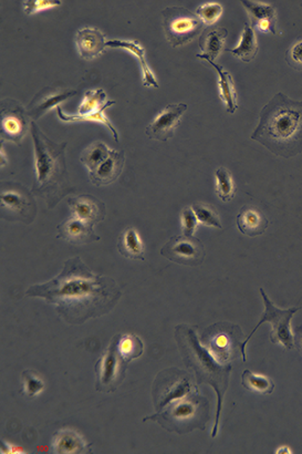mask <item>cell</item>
<instances>
[{"instance_id":"4fadbf2b","label":"cell","mask_w":302,"mask_h":454,"mask_svg":"<svg viewBox=\"0 0 302 454\" xmlns=\"http://www.w3.org/2000/svg\"><path fill=\"white\" fill-rule=\"evenodd\" d=\"M187 105L176 103L169 105L158 114V117L147 125L145 133L150 139L166 142L175 134L176 129L181 125L182 117L187 111Z\"/></svg>"},{"instance_id":"484cf974","label":"cell","mask_w":302,"mask_h":454,"mask_svg":"<svg viewBox=\"0 0 302 454\" xmlns=\"http://www.w3.org/2000/svg\"><path fill=\"white\" fill-rule=\"evenodd\" d=\"M229 52L240 60H243L244 63H250L256 57L258 52V41L252 25L245 23L239 45Z\"/></svg>"},{"instance_id":"f546056e","label":"cell","mask_w":302,"mask_h":454,"mask_svg":"<svg viewBox=\"0 0 302 454\" xmlns=\"http://www.w3.org/2000/svg\"><path fill=\"white\" fill-rule=\"evenodd\" d=\"M241 385L245 389L257 392L260 395H270L274 389V381L271 380L270 378L257 375L249 369L243 372Z\"/></svg>"},{"instance_id":"ab89813d","label":"cell","mask_w":302,"mask_h":454,"mask_svg":"<svg viewBox=\"0 0 302 454\" xmlns=\"http://www.w3.org/2000/svg\"><path fill=\"white\" fill-rule=\"evenodd\" d=\"M294 345H296V346L299 347V349L302 352V327L296 328V335H294Z\"/></svg>"},{"instance_id":"f35d334b","label":"cell","mask_w":302,"mask_h":454,"mask_svg":"<svg viewBox=\"0 0 302 454\" xmlns=\"http://www.w3.org/2000/svg\"><path fill=\"white\" fill-rule=\"evenodd\" d=\"M182 225H183L184 235L194 236L197 228L198 219L193 208H184L182 212Z\"/></svg>"},{"instance_id":"7a4b0ae2","label":"cell","mask_w":302,"mask_h":454,"mask_svg":"<svg viewBox=\"0 0 302 454\" xmlns=\"http://www.w3.org/2000/svg\"><path fill=\"white\" fill-rule=\"evenodd\" d=\"M252 140L283 159L301 153L302 101L276 94L260 111Z\"/></svg>"},{"instance_id":"d4e9b609","label":"cell","mask_w":302,"mask_h":454,"mask_svg":"<svg viewBox=\"0 0 302 454\" xmlns=\"http://www.w3.org/2000/svg\"><path fill=\"white\" fill-rule=\"evenodd\" d=\"M227 34L228 32L225 28H217L204 32L199 39V47L204 54H197V58H201L205 61L206 60L214 61L224 50Z\"/></svg>"},{"instance_id":"5bb4252c","label":"cell","mask_w":302,"mask_h":454,"mask_svg":"<svg viewBox=\"0 0 302 454\" xmlns=\"http://www.w3.org/2000/svg\"><path fill=\"white\" fill-rule=\"evenodd\" d=\"M234 328L235 325L216 324L207 329L205 347L221 363H229L234 356L235 345L239 343V338L235 337L233 332Z\"/></svg>"},{"instance_id":"2e32d148","label":"cell","mask_w":302,"mask_h":454,"mask_svg":"<svg viewBox=\"0 0 302 454\" xmlns=\"http://www.w3.org/2000/svg\"><path fill=\"white\" fill-rule=\"evenodd\" d=\"M68 204L74 217L88 221L90 224L94 225L105 221L107 216L105 203L90 194H81L71 197Z\"/></svg>"},{"instance_id":"1f68e13d","label":"cell","mask_w":302,"mask_h":454,"mask_svg":"<svg viewBox=\"0 0 302 454\" xmlns=\"http://www.w3.org/2000/svg\"><path fill=\"white\" fill-rule=\"evenodd\" d=\"M215 176H216L215 192L218 197L223 202L232 201L236 193V186L230 171L227 170L226 168L217 169L215 172Z\"/></svg>"},{"instance_id":"f1b7e54d","label":"cell","mask_w":302,"mask_h":454,"mask_svg":"<svg viewBox=\"0 0 302 454\" xmlns=\"http://www.w3.org/2000/svg\"><path fill=\"white\" fill-rule=\"evenodd\" d=\"M110 107H112V105H107V107L102 109V110L98 111L96 114H88V116H76V114L70 116V114H65V112H63V109H61L60 105L56 109V110H57L58 117L63 120V121H65V122H74V121H94V122L102 123V125L107 127V130L110 131L116 142H119V133H118V131L114 128V125L109 121V119L105 117V111L110 108Z\"/></svg>"},{"instance_id":"603a6c76","label":"cell","mask_w":302,"mask_h":454,"mask_svg":"<svg viewBox=\"0 0 302 454\" xmlns=\"http://www.w3.org/2000/svg\"><path fill=\"white\" fill-rule=\"evenodd\" d=\"M118 250L123 257L132 261H144L145 248L139 233L134 227L122 232L118 241Z\"/></svg>"},{"instance_id":"277c9868","label":"cell","mask_w":302,"mask_h":454,"mask_svg":"<svg viewBox=\"0 0 302 454\" xmlns=\"http://www.w3.org/2000/svg\"><path fill=\"white\" fill-rule=\"evenodd\" d=\"M175 338L178 348L181 350L184 363L187 368L195 372L198 383H208L217 395V410L213 429L212 437L217 435L218 424L223 407L224 395L228 388L229 375L232 366L229 363H221L215 359L206 347L198 340L195 330L185 325L175 328Z\"/></svg>"},{"instance_id":"ffe728a7","label":"cell","mask_w":302,"mask_h":454,"mask_svg":"<svg viewBox=\"0 0 302 454\" xmlns=\"http://www.w3.org/2000/svg\"><path fill=\"white\" fill-rule=\"evenodd\" d=\"M238 230L249 237L263 235L268 227V219L259 210L246 205L236 219Z\"/></svg>"},{"instance_id":"7402d4cb","label":"cell","mask_w":302,"mask_h":454,"mask_svg":"<svg viewBox=\"0 0 302 454\" xmlns=\"http://www.w3.org/2000/svg\"><path fill=\"white\" fill-rule=\"evenodd\" d=\"M54 452L59 454L85 453L89 452V443L78 432L60 430L54 439Z\"/></svg>"},{"instance_id":"e575fe53","label":"cell","mask_w":302,"mask_h":454,"mask_svg":"<svg viewBox=\"0 0 302 454\" xmlns=\"http://www.w3.org/2000/svg\"><path fill=\"white\" fill-rule=\"evenodd\" d=\"M23 392L28 398L37 397L45 390V382L34 370H25L23 372Z\"/></svg>"},{"instance_id":"4dcf8cb0","label":"cell","mask_w":302,"mask_h":454,"mask_svg":"<svg viewBox=\"0 0 302 454\" xmlns=\"http://www.w3.org/2000/svg\"><path fill=\"white\" fill-rule=\"evenodd\" d=\"M118 350L122 359L129 363L143 354L144 346L138 336L127 334V335H120Z\"/></svg>"},{"instance_id":"836d02e7","label":"cell","mask_w":302,"mask_h":454,"mask_svg":"<svg viewBox=\"0 0 302 454\" xmlns=\"http://www.w3.org/2000/svg\"><path fill=\"white\" fill-rule=\"evenodd\" d=\"M198 221L206 226L217 227L219 230L223 228L219 215L215 210L214 206L205 203H194L192 206Z\"/></svg>"},{"instance_id":"52a82bcc","label":"cell","mask_w":302,"mask_h":454,"mask_svg":"<svg viewBox=\"0 0 302 454\" xmlns=\"http://www.w3.org/2000/svg\"><path fill=\"white\" fill-rule=\"evenodd\" d=\"M1 208L6 219H17L30 224L37 215V204L32 192L14 182L1 184Z\"/></svg>"},{"instance_id":"d590c367","label":"cell","mask_w":302,"mask_h":454,"mask_svg":"<svg viewBox=\"0 0 302 454\" xmlns=\"http://www.w3.org/2000/svg\"><path fill=\"white\" fill-rule=\"evenodd\" d=\"M223 12V7L219 3H207L198 7L196 14L204 25L211 26V25L217 23L218 19L222 17Z\"/></svg>"},{"instance_id":"30bf717a","label":"cell","mask_w":302,"mask_h":454,"mask_svg":"<svg viewBox=\"0 0 302 454\" xmlns=\"http://www.w3.org/2000/svg\"><path fill=\"white\" fill-rule=\"evenodd\" d=\"M120 335L114 337L96 365V390L112 392L123 380L127 363L122 359L118 350Z\"/></svg>"},{"instance_id":"7c38bea8","label":"cell","mask_w":302,"mask_h":454,"mask_svg":"<svg viewBox=\"0 0 302 454\" xmlns=\"http://www.w3.org/2000/svg\"><path fill=\"white\" fill-rule=\"evenodd\" d=\"M28 114L14 100H3L1 103V138L20 144L28 130Z\"/></svg>"},{"instance_id":"d6a6232c","label":"cell","mask_w":302,"mask_h":454,"mask_svg":"<svg viewBox=\"0 0 302 454\" xmlns=\"http://www.w3.org/2000/svg\"><path fill=\"white\" fill-rule=\"evenodd\" d=\"M245 8L248 10L249 14L252 16V23L257 26L260 23H270L271 25L276 23V9L270 5L256 3V1H241Z\"/></svg>"},{"instance_id":"74e56055","label":"cell","mask_w":302,"mask_h":454,"mask_svg":"<svg viewBox=\"0 0 302 454\" xmlns=\"http://www.w3.org/2000/svg\"><path fill=\"white\" fill-rule=\"evenodd\" d=\"M61 5L59 0H27L23 1V8L25 14H34L36 12H43L45 9L54 8Z\"/></svg>"},{"instance_id":"e0dca14e","label":"cell","mask_w":302,"mask_h":454,"mask_svg":"<svg viewBox=\"0 0 302 454\" xmlns=\"http://www.w3.org/2000/svg\"><path fill=\"white\" fill-rule=\"evenodd\" d=\"M57 239H65L71 244L85 245L91 241H99L100 236L94 232V224L72 216L71 219L58 225Z\"/></svg>"},{"instance_id":"3957f363","label":"cell","mask_w":302,"mask_h":454,"mask_svg":"<svg viewBox=\"0 0 302 454\" xmlns=\"http://www.w3.org/2000/svg\"><path fill=\"white\" fill-rule=\"evenodd\" d=\"M36 156V183L32 194L43 197L54 208L70 193V180L65 162L67 142L56 143L43 133L37 123H30Z\"/></svg>"},{"instance_id":"83f0119b","label":"cell","mask_w":302,"mask_h":454,"mask_svg":"<svg viewBox=\"0 0 302 454\" xmlns=\"http://www.w3.org/2000/svg\"><path fill=\"white\" fill-rule=\"evenodd\" d=\"M111 149L107 148L101 141H96L89 145L81 153V162L88 169L89 173L94 172L99 165L105 162L107 156L110 155Z\"/></svg>"},{"instance_id":"8fae6325","label":"cell","mask_w":302,"mask_h":454,"mask_svg":"<svg viewBox=\"0 0 302 454\" xmlns=\"http://www.w3.org/2000/svg\"><path fill=\"white\" fill-rule=\"evenodd\" d=\"M161 255L169 261L184 266L195 267L205 259V247L195 236H173L162 247Z\"/></svg>"},{"instance_id":"cb8c5ba5","label":"cell","mask_w":302,"mask_h":454,"mask_svg":"<svg viewBox=\"0 0 302 454\" xmlns=\"http://www.w3.org/2000/svg\"><path fill=\"white\" fill-rule=\"evenodd\" d=\"M206 61L217 72L218 77H219V80H218L219 94H221L222 101L226 105L227 112L230 114H234L235 111L238 109V101L237 92L235 89L232 74L226 70H224L223 67L215 61H212V60H206Z\"/></svg>"},{"instance_id":"8d00e7d4","label":"cell","mask_w":302,"mask_h":454,"mask_svg":"<svg viewBox=\"0 0 302 454\" xmlns=\"http://www.w3.org/2000/svg\"><path fill=\"white\" fill-rule=\"evenodd\" d=\"M285 61L294 70L302 72V38L296 40L285 54Z\"/></svg>"},{"instance_id":"60d3db41","label":"cell","mask_w":302,"mask_h":454,"mask_svg":"<svg viewBox=\"0 0 302 454\" xmlns=\"http://www.w3.org/2000/svg\"><path fill=\"white\" fill-rule=\"evenodd\" d=\"M276 453L280 454V453H292V451L291 450H289L288 446H281V448H278L277 451H276Z\"/></svg>"},{"instance_id":"ba28073f","label":"cell","mask_w":302,"mask_h":454,"mask_svg":"<svg viewBox=\"0 0 302 454\" xmlns=\"http://www.w3.org/2000/svg\"><path fill=\"white\" fill-rule=\"evenodd\" d=\"M196 392L189 398L184 397L177 399L176 402H171L170 407L165 412H158V415L153 417L145 418L147 420H156L158 419V423L167 422L172 424L167 429L169 431L175 432H189L193 429L197 428L194 424V421L201 420L202 403L199 402V397H196Z\"/></svg>"},{"instance_id":"9a60e30c","label":"cell","mask_w":302,"mask_h":454,"mask_svg":"<svg viewBox=\"0 0 302 454\" xmlns=\"http://www.w3.org/2000/svg\"><path fill=\"white\" fill-rule=\"evenodd\" d=\"M76 91L61 87H48L40 91L39 94L32 99L27 108V114L34 120L43 117L52 108L57 109L60 103L69 98L76 96Z\"/></svg>"},{"instance_id":"4316f807","label":"cell","mask_w":302,"mask_h":454,"mask_svg":"<svg viewBox=\"0 0 302 454\" xmlns=\"http://www.w3.org/2000/svg\"><path fill=\"white\" fill-rule=\"evenodd\" d=\"M114 101H107V94L102 89L89 90L85 92V98L80 105L76 116H88L96 114L107 105H114Z\"/></svg>"},{"instance_id":"6da1fadb","label":"cell","mask_w":302,"mask_h":454,"mask_svg":"<svg viewBox=\"0 0 302 454\" xmlns=\"http://www.w3.org/2000/svg\"><path fill=\"white\" fill-rule=\"evenodd\" d=\"M122 292L116 281L94 274L80 257L65 261L59 275L45 284L32 285L25 292L54 305L70 325H82L114 310Z\"/></svg>"},{"instance_id":"8992f818","label":"cell","mask_w":302,"mask_h":454,"mask_svg":"<svg viewBox=\"0 0 302 454\" xmlns=\"http://www.w3.org/2000/svg\"><path fill=\"white\" fill-rule=\"evenodd\" d=\"M162 18L164 32L173 48L191 43L204 26L197 14L184 7H167L162 12Z\"/></svg>"},{"instance_id":"d6986e66","label":"cell","mask_w":302,"mask_h":454,"mask_svg":"<svg viewBox=\"0 0 302 454\" xmlns=\"http://www.w3.org/2000/svg\"><path fill=\"white\" fill-rule=\"evenodd\" d=\"M76 43L80 56L85 60L99 57L107 47L105 34H102L99 29L89 27L80 29L79 32H76Z\"/></svg>"},{"instance_id":"44dd1931","label":"cell","mask_w":302,"mask_h":454,"mask_svg":"<svg viewBox=\"0 0 302 454\" xmlns=\"http://www.w3.org/2000/svg\"><path fill=\"white\" fill-rule=\"evenodd\" d=\"M107 47L111 48H122L125 49L127 52L134 54L139 59L140 65H141L142 72H143V85L145 87H152V88L158 89V80L155 76L153 74L152 69L147 63L145 59V50L138 41H130V40H110L107 41Z\"/></svg>"},{"instance_id":"9c48e42d","label":"cell","mask_w":302,"mask_h":454,"mask_svg":"<svg viewBox=\"0 0 302 454\" xmlns=\"http://www.w3.org/2000/svg\"><path fill=\"white\" fill-rule=\"evenodd\" d=\"M170 376H165L162 372L156 378L153 386V400L158 412H161L164 407L170 404L173 401L186 397L191 392L197 390L191 380V376L186 372L180 370H169Z\"/></svg>"},{"instance_id":"ac0fdd59","label":"cell","mask_w":302,"mask_h":454,"mask_svg":"<svg viewBox=\"0 0 302 454\" xmlns=\"http://www.w3.org/2000/svg\"><path fill=\"white\" fill-rule=\"evenodd\" d=\"M125 164V155L123 151L112 150L105 162L99 165L90 173V181L96 186H105L119 179Z\"/></svg>"},{"instance_id":"5b68a950","label":"cell","mask_w":302,"mask_h":454,"mask_svg":"<svg viewBox=\"0 0 302 454\" xmlns=\"http://www.w3.org/2000/svg\"><path fill=\"white\" fill-rule=\"evenodd\" d=\"M260 294L263 296V304H265V312L261 315V319L256 325L252 334L247 337L244 343L240 345V352L243 355L244 363H246V345L248 344L250 338L255 332H257L261 325L265 323L271 324L270 341L274 345H281L285 349H292L294 347V334L291 332L290 321L294 318V314L300 310V307H292L289 310H280L274 306L266 294L263 288H260Z\"/></svg>"}]
</instances>
